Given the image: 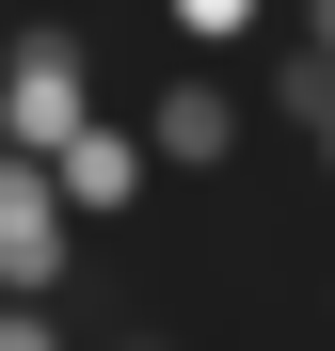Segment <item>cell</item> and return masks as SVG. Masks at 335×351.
<instances>
[{"label":"cell","instance_id":"obj_1","mask_svg":"<svg viewBox=\"0 0 335 351\" xmlns=\"http://www.w3.org/2000/svg\"><path fill=\"white\" fill-rule=\"evenodd\" d=\"M96 112H112V96H96V48H80L64 16H32L16 64H0V144H16V160H64Z\"/></svg>","mask_w":335,"mask_h":351},{"label":"cell","instance_id":"obj_2","mask_svg":"<svg viewBox=\"0 0 335 351\" xmlns=\"http://www.w3.org/2000/svg\"><path fill=\"white\" fill-rule=\"evenodd\" d=\"M0 287L80 304V192H64V160H16V144H0Z\"/></svg>","mask_w":335,"mask_h":351},{"label":"cell","instance_id":"obj_3","mask_svg":"<svg viewBox=\"0 0 335 351\" xmlns=\"http://www.w3.org/2000/svg\"><path fill=\"white\" fill-rule=\"evenodd\" d=\"M160 176H176V160H160V128H144V112H96V128L64 144L80 223H144V192H160Z\"/></svg>","mask_w":335,"mask_h":351},{"label":"cell","instance_id":"obj_4","mask_svg":"<svg viewBox=\"0 0 335 351\" xmlns=\"http://www.w3.org/2000/svg\"><path fill=\"white\" fill-rule=\"evenodd\" d=\"M144 128H160V160H176V176H223V160H240V80H223V64L144 80Z\"/></svg>","mask_w":335,"mask_h":351},{"label":"cell","instance_id":"obj_5","mask_svg":"<svg viewBox=\"0 0 335 351\" xmlns=\"http://www.w3.org/2000/svg\"><path fill=\"white\" fill-rule=\"evenodd\" d=\"M160 16H176V48H256L288 0H160Z\"/></svg>","mask_w":335,"mask_h":351},{"label":"cell","instance_id":"obj_6","mask_svg":"<svg viewBox=\"0 0 335 351\" xmlns=\"http://www.w3.org/2000/svg\"><path fill=\"white\" fill-rule=\"evenodd\" d=\"M0 351H80V335H64V304H32V287H0Z\"/></svg>","mask_w":335,"mask_h":351},{"label":"cell","instance_id":"obj_7","mask_svg":"<svg viewBox=\"0 0 335 351\" xmlns=\"http://www.w3.org/2000/svg\"><path fill=\"white\" fill-rule=\"evenodd\" d=\"M288 32H303V48H319V64H335V0H288Z\"/></svg>","mask_w":335,"mask_h":351},{"label":"cell","instance_id":"obj_8","mask_svg":"<svg viewBox=\"0 0 335 351\" xmlns=\"http://www.w3.org/2000/svg\"><path fill=\"white\" fill-rule=\"evenodd\" d=\"M303 160H319V192H335V112H319V128H303Z\"/></svg>","mask_w":335,"mask_h":351},{"label":"cell","instance_id":"obj_9","mask_svg":"<svg viewBox=\"0 0 335 351\" xmlns=\"http://www.w3.org/2000/svg\"><path fill=\"white\" fill-rule=\"evenodd\" d=\"M319 319H335V271H319Z\"/></svg>","mask_w":335,"mask_h":351},{"label":"cell","instance_id":"obj_10","mask_svg":"<svg viewBox=\"0 0 335 351\" xmlns=\"http://www.w3.org/2000/svg\"><path fill=\"white\" fill-rule=\"evenodd\" d=\"M144 351H176V335H144Z\"/></svg>","mask_w":335,"mask_h":351}]
</instances>
